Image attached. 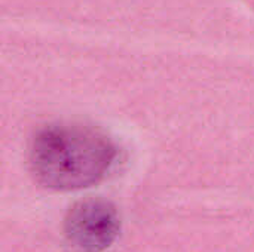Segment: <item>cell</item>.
I'll list each match as a JSON object with an SVG mask.
<instances>
[{"mask_svg":"<svg viewBox=\"0 0 254 252\" xmlns=\"http://www.w3.org/2000/svg\"><path fill=\"white\" fill-rule=\"evenodd\" d=\"M116 159L113 141L83 125H55L40 131L30 149L36 180L52 190L70 192L100 183Z\"/></svg>","mask_w":254,"mask_h":252,"instance_id":"1","label":"cell"},{"mask_svg":"<svg viewBox=\"0 0 254 252\" xmlns=\"http://www.w3.org/2000/svg\"><path fill=\"white\" fill-rule=\"evenodd\" d=\"M121 233V218L116 206L104 199L76 202L64 220V236L79 252H104Z\"/></svg>","mask_w":254,"mask_h":252,"instance_id":"2","label":"cell"}]
</instances>
